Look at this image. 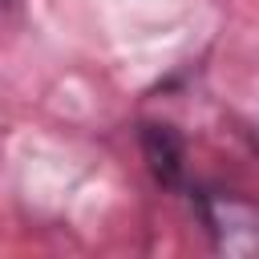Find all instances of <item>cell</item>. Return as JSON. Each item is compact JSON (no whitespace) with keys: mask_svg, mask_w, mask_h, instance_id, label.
<instances>
[]
</instances>
